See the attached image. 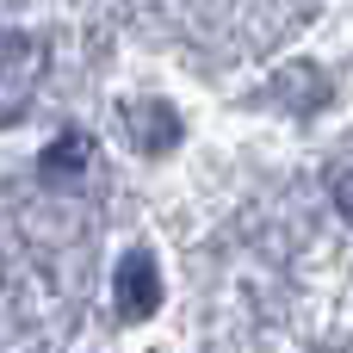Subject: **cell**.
Listing matches in <instances>:
<instances>
[{
  "instance_id": "cell-1",
  "label": "cell",
  "mask_w": 353,
  "mask_h": 353,
  "mask_svg": "<svg viewBox=\"0 0 353 353\" xmlns=\"http://www.w3.org/2000/svg\"><path fill=\"white\" fill-rule=\"evenodd\" d=\"M43 81V37L6 31L0 37V118H19Z\"/></svg>"
},
{
  "instance_id": "cell-5",
  "label": "cell",
  "mask_w": 353,
  "mask_h": 353,
  "mask_svg": "<svg viewBox=\"0 0 353 353\" xmlns=\"http://www.w3.org/2000/svg\"><path fill=\"white\" fill-rule=\"evenodd\" d=\"M335 205H341V217L353 223V168L341 174V180H335Z\"/></svg>"
},
{
  "instance_id": "cell-4",
  "label": "cell",
  "mask_w": 353,
  "mask_h": 353,
  "mask_svg": "<svg viewBox=\"0 0 353 353\" xmlns=\"http://www.w3.org/2000/svg\"><path fill=\"white\" fill-rule=\"evenodd\" d=\"M93 161V137H81V130H62L43 155H37V168H43V180L50 186H68V180H81V168Z\"/></svg>"
},
{
  "instance_id": "cell-2",
  "label": "cell",
  "mask_w": 353,
  "mask_h": 353,
  "mask_svg": "<svg viewBox=\"0 0 353 353\" xmlns=\"http://www.w3.org/2000/svg\"><path fill=\"white\" fill-rule=\"evenodd\" d=\"M118 316L124 323H143V316H155V304H161V273H155V261L137 248V254H124L118 261Z\"/></svg>"
},
{
  "instance_id": "cell-3",
  "label": "cell",
  "mask_w": 353,
  "mask_h": 353,
  "mask_svg": "<svg viewBox=\"0 0 353 353\" xmlns=\"http://www.w3.org/2000/svg\"><path fill=\"white\" fill-rule=\"evenodd\" d=\"M124 124H130V143H137L143 155H161V149H174V143H180V118H174V105H161V99L130 105V112H124Z\"/></svg>"
}]
</instances>
